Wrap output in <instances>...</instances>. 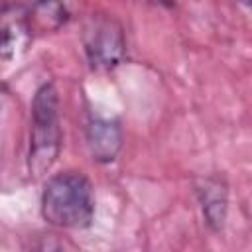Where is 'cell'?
<instances>
[{"label": "cell", "mask_w": 252, "mask_h": 252, "mask_svg": "<svg viewBox=\"0 0 252 252\" xmlns=\"http://www.w3.org/2000/svg\"><path fill=\"white\" fill-rule=\"evenodd\" d=\"M41 217L57 228L81 230L91 226L94 217V191L81 171L51 175L41 191Z\"/></svg>", "instance_id": "1"}, {"label": "cell", "mask_w": 252, "mask_h": 252, "mask_svg": "<svg viewBox=\"0 0 252 252\" xmlns=\"http://www.w3.org/2000/svg\"><path fill=\"white\" fill-rule=\"evenodd\" d=\"M63 130L59 120V96L53 83H43L32 100V128L28 150V171L41 177L51 171L61 154Z\"/></svg>", "instance_id": "2"}, {"label": "cell", "mask_w": 252, "mask_h": 252, "mask_svg": "<svg viewBox=\"0 0 252 252\" xmlns=\"http://www.w3.org/2000/svg\"><path fill=\"white\" fill-rule=\"evenodd\" d=\"M83 47L93 69L110 71L118 67L126 55L124 30L110 16H93L83 30Z\"/></svg>", "instance_id": "3"}, {"label": "cell", "mask_w": 252, "mask_h": 252, "mask_svg": "<svg viewBox=\"0 0 252 252\" xmlns=\"http://www.w3.org/2000/svg\"><path fill=\"white\" fill-rule=\"evenodd\" d=\"M32 41V22L28 12L8 6L0 12V61H12L28 49Z\"/></svg>", "instance_id": "4"}, {"label": "cell", "mask_w": 252, "mask_h": 252, "mask_svg": "<svg viewBox=\"0 0 252 252\" xmlns=\"http://www.w3.org/2000/svg\"><path fill=\"white\" fill-rule=\"evenodd\" d=\"M87 148L98 163H110L122 150V128L116 120L94 118L87 126Z\"/></svg>", "instance_id": "5"}, {"label": "cell", "mask_w": 252, "mask_h": 252, "mask_svg": "<svg viewBox=\"0 0 252 252\" xmlns=\"http://www.w3.org/2000/svg\"><path fill=\"white\" fill-rule=\"evenodd\" d=\"M203 217L213 230H220L228 213V189L220 177H205L197 185Z\"/></svg>", "instance_id": "6"}, {"label": "cell", "mask_w": 252, "mask_h": 252, "mask_svg": "<svg viewBox=\"0 0 252 252\" xmlns=\"http://www.w3.org/2000/svg\"><path fill=\"white\" fill-rule=\"evenodd\" d=\"M24 10L28 12L30 22L37 20L41 26L47 28H59L67 20L65 6L59 0H30L28 8Z\"/></svg>", "instance_id": "7"}, {"label": "cell", "mask_w": 252, "mask_h": 252, "mask_svg": "<svg viewBox=\"0 0 252 252\" xmlns=\"http://www.w3.org/2000/svg\"><path fill=\"white\" fill-rule=\"evenodd\" d=\"M240 2H242V4H250V0H240Z\"/></svg>", "instance_id": "8"}, {"label": "cell", "mask_w": 252, "mask_h": 252, "mask_svg": "<svg viewBox=\"0 0 252 252\" xmlns=\"http://www.w3.org/2000/svg\"><path fill=\"white\" fill-rule=\"evenodd\" d=\"M154 2H165V0H154Z\"/></svg>", "instance_id": "9"}]
</instances>
